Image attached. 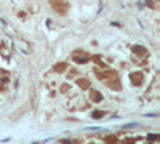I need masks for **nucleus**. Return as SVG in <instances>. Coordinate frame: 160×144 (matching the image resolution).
Masks as SVG:
<instances>
[{
    "label": "nucleus",
    "mask_w": 160,
    "mask_h": 144,
    "mask_svg": "<svg viewBox=\"0 0 160 144\" xmlns=\"http://www.w3.org/2000/svg\"><path fill=\"white\" fill-rule=\"evenodd\" d=\"M102 117V112L101 111H94L93 112V119H101Z\"/></svg>",
    "instance_id": "obj_1"
},
{
    "label": "nucleus",
    "mask_w": 160,
    "mask_h": 144,
    "mask_svg": "<svg viewBox=\"0 0 160 144\" xmlns=\"http://www.w3.org/2000/svg\"><path fill=\"white\" fill-rule=\"evenodd\" d=\"M147 139L149 141H155V139H158V134H147Z\"/></svg>",
    "instance_id": "obj_2"
},
{
    "label": "nucleus",
    "mask_w": 160,
    "mask_h": 144,
    "mask_svg": "<svg viewBox=\"0 0 160 144\" xmlns=\"http://www.w3.org/2000/svg\"><path fill=\"white\" fill-rule=\"evenodd\" d=\"M133 50H136V51H142L144 48H142V46H133Z\"/></svg>",
    "instance_id": "obj_3"
}]
</instances>
